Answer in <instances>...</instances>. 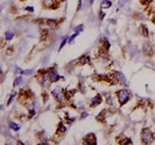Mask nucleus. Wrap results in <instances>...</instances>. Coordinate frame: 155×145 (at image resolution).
<instances>
[{"mask_svg":"<svg viewBox=\"0 0 155 145\" xmlns=\"http://www.w3.org/2000/svg\"><path fill=\"white\" fill-rule=\"evenodd\" d=\"M152 21H153V23H154V24H155V15H154V16H153V19H152Z\"/></svg>","mask_w":155,"mask_h":145,"instance_id":"f704fd0d","label":"nucleus"},{"mask_svg":"<svg viewBox=\"0 0 155 145\" xmlns=\"http://www.w3.org/2000/svg\"><path fill=\"white\" fill-rule=\"evenodd\" d=\"M13 36H14V34L12 31H6V32H5V38H6L7 41L12 39V38H13Z\"/></svg>","mask_w":155,"mask_h":145,"instance_id":"aec40b11","label":"nucleus"},{"mask_svg":"<svg viewBox=\"0 0 155 145\" xmlns=\"http://www.w3.org/2000/svg\"><path fill=\"white\" fill-rule=\"evenodd\" d=\"M75 93H76V89H72V91H64V96H65L67 100H70L72 96H74Z\"/></svg>","mask_w":155,"mask_h":145,"instance_id":"f3484780","label":"nucleus"},{"mask_svg":"<svg viewBox=\"0 0 155 145\" xmlns=\"http://www.w3.org/2000/svg\"><path fill=\"white\" fill-rule=\"evenodd\" d=\"M152 1H153V0H140V2H141L144 6H145V5H149Z\"/></svg>","mask_w":155,"mask_h":145,"instance_id":"b1692460","label":"nucleus"},{"mask_svg":"<svg viewBox=\"0 0 155 145\" xmlns=\"http://www.w3.org/2000/svg\"><path fill=\"white\" fill-rule=\"evenodd\" d=\"M125 1H127V0H120V1H119V5H120V6H124Z\"/></svg>","mask_w":155,"mask_h":145,"instance_id":"2f4dec72","label":"nucleus"},{"mask_svg":"<svg viewBox=\"0 0 155 145\" xmlns=\"http://www.w3.org/2000/svg\"><path fill=\"white\" fill-rule=\"evenodd\" d=\"M102 101H103V99H102V96L99 95H96L94 97H92L91 99V102H90V106L93 108V107H96V106H98V104H100L102 103Z\"/></svg>","mask_w":155,"mask_h":145,"instance_id":"9b49d317","label":"nucleus"},{"mask_svg":"<svg viewBox=\"0 0 155 145\" xmlns=\"http://www.w3.org/2000/svg\"><path fill=\"white\" fill-rule=\"evenodd\" d=\"M81 7H82V0H79V1H78V6H77V11H79Z\"/></svg>","mask_w":155,"mask_h":145,"instance_id":"7c9ffc66","label":"nucleus"},{"mask_svg":"<svg viewBox=\"0 0 155 145\" xmlns=\"http://www.w3.org/2000/svg\"><path fill=\"white\" fill-rule=\"evenodd\" d=\"M105 114H106V110H102V113L96 117V120L98 122H100V123L105 124V123H106V121H105V116H106V115H105Z\"/></svg>","mask_w":155,"mask_h":145,"instance_id":"2eb2a0df","label":"nucleus"},{"mask_svg":"<svg viewBox=\"0 0 155 145\" xmlns=\"http://www.w3.org/2000/svg\"><path fill=\"white\" fill-rule=\"evenodd\" d=\"M92 79H93L94 81H104V76H99V74H94V76L92 77Z\"/></svg>","mask_w":155,"mask_h":145,"instance_id":"6ab92c4d","label":"nucleus"},{"mask_svg":"<svg viewBox=\"0 0 155 145\" xmlns=\"http://www.w3.org/2000/svg\"><path fill=\"white\" fill-rule=\"evenodd\" d=\"M141 142L145 145H149L154 142V134L149 129H144L141 131Z\"/></svg>","mask_w":155,"mask_h":145,"instance_id":"f257e3e1","label":"nucleus"},{"mask_svg":"<svg viewBox=\"0 0 155 145\" xmlns=\"http://www.w3.org/2000/svg\"><path fill=\"white\" fill-rule=\"evenodd\" d=\"M86 116H87L86 113H83V114H82V118H84V117H86Z\"/></svg>","mask_w":155,"mask_h":145,"instance_id":"72a5a7b5","label":"nucleus"},{"mask_svg":"<svg viewBox=\"0 0 155 145\" xmlns=\"http://www.w3.org/2000/svg\"><path fill=\"white\" fill-rule=\"evenodd\" d=\"M32 96H34V94L32 93L29 89H21L20 91V94H19V102L20 103H23V102H26L28 99H31Z\"/></svg>","mask_w":155,"mask_h":145,"instance_id":"20e7f679","label":"nucleus"},{"mask_svg":"<svg viewBox=\"0 0 155 145\" xmlns=\"http://www.w3.org/2000/svg\"><path fill=\"white\" fill-rule=\"evenodd\" d=\"M87 1H89V4H92V2H93V0H87Z\"/></svg>","mask_w":155,"mask_h":145,"instance_id":"c9c22d12","label":"nucleus"},{"mask_svg":"<svg viewBox=\"0 0 155 145\" xmlns=\"http://www.w3.org/2000/svg\"><path fill=\"white\" fill-rule=\"evenodd\" d=\"M83 144H85V145H96L97 144V139H96L94 134L86 135V136L83 138Z\"/></svg>","mask_w":155,"mask_h":145,"instance_id":"0eeeda50","label":"nucleus"},{"mask_svg":"<svg viewBox=\"0 0 155 145\" xmlns=\"http://www.w3.org/2000/svg\"><path fill=\"white\" fill-rule=\"evenodd\" d=\"M61 93H62L61 87H57V88H55L54 91L51 92V94H52V95H55V99H56L57 101H62V95H61Z\"/></svg>","mask_w":155,"mask_h":145,"instance_id":"f8f14e48","label":"nucleus"},{"mask_svg":"<svg viewBox=\"0 0 155 145\" xmlns=\"http://www.w3.org/2000/svg\"><path fill=\"white\" fill-rule=\"evenodd\" d=\"M112 6V2L110 1V0H104L103 2H102V5H100V7H102V9H106V8H110V7Z\"/></svg>","mask_w":155,"mask_h":145,"instance_id":"a211bd4d","label":"nucleus"},{"mask_svg":"<svg viewBox=\"0 0 155 145\" xmlns=\"http://www.w3.org/2000/svg\"><path fill=\"white\" fill-rule=\"evenodd\" d=\"M21 82H22V78H21V77H17L15 80H14V82H13V86H14V87H16L17 85H20Z\"/></svg>","mask_w":155,"mask_h":145,"instance_id":"412c9836","label":"nucleus"},{"mask_svg":"<svg viewBox=\"0 0 155 145\" xmlns=\"http://www.w3.org/2000/svg\"><path fill=\"white\" fill-rule=\"evenodd\" d=\"M26 11H28V12H34V7H26Z\"/></svg>","mask_w":155,"mask_h":145,"instance_id":"c756f323","label":"nucleus"},{"mask_svg":"<svg viewBox=\"0 0 155 145\" xmlns=\"http://www.w3.org/2000/svg\"><path fill=\"white\" fill-rule=\"evenodd\" d=\"M58 2H63V1H65V0H57Z\"/></svg>","mask_w":155,"mask_h":145,"instance_id":"e433bc0d","label":"nucleus"},{"mask_svg":"<svg viewBox=\"0 0 155 145\" xmlns=\"http://www.w3.org/2000/svg\"><path fill=\"white\" fill-rule=\"evenodd\" d=\"M48 35H49V30H48V29H42V30L40 31V41L44 42L47 39V37H48Z\"/></svg>","mask_w":155,"mask_h":145,"instance_id":"ddd939ff","label":"nucleus"},{"mask_svg":"<svg viewBox=\"0 0 155 145\" xmlns=\"http://www.w3.org/2000/svg\"><path fill=\"white\" fill-rule=\"evenodd\" d=\"M9 127H11V129H13V130H19L20 129V127L17 126L16 123H11L9 124Z\"/></svg>","mask_w":155,"mask_h":145,"instance_id":"5701e85b","label":"nucleus"},{"mask_svg":"<svg viewBox=\"0 0 155 145\" xmlns=\"http://www.w3.org/2000/svg\"><path fill=\"white\" fill-rule=\"evenodd\" d=\"M89 62H90V57L87 56V55H84V56L79 57V58L75 62V65H76V66H83V65L89 63Z\"/></svg>","mask_w":155,"mask_h":145,"instance_id":"6e6552de","label":"nucleus"},{"mask_svg":"<svg viewBox=\"0 0 155 145\" xmlns=\"http://www.w3.org/2000/svg\"><path fill=\"white\" fill-rule=\"evenodd\" d=\"M42 96H43V102L46 103V102L48 101V94H47V93H42Z\"/></svg>","mask_w":155,"mask_h":145,"instance_id":"bb28decb","label":"nucleus"},{"mask_svg":"<svg viewBox=\"0 0 155 145\" xmlns=\"http://www.w3.org/2000/svg\"><path fill=\"white\" fill-rule=\"evenodd\" d=\"M65 43H67V38H64V39H63V42L61 43V45H59V50H61L62 48H63V47H64V44H65Z\"/></svg>","mask_w":155,"mask_h":145,"instance_id":"c85d7f7f","label":"nucleus"},{"mask_svg":"<svg viewBox=\"0 0 155 145\" xmlns=\"http://www.w3.org/2000/svg\"><path fill=\"white\" fill-rule=\"evenodd\" d=\"M117 96H118V101L120 106H124L131 99V94H129V92L127 89H120V91H118L117 92Z\"/></svg>","mask_w":155,"mask_h":145,"instance_id":"f03ea898","label":"nucleus"},{"mask_svg":"<svg viewBox=\"0 0 155 145\" xmlns=\"http://www.w3.org/2000/svg\"><path fill=\"white\" fill-rule=\"evenodd\" d=\"M20 1H25V0H20Z\"/></svg>","mask_w":155,"mask_h":145,"instance_id":"4c0bfd02","label":"nucleus"},{"mask_svg":"<svg viewBox=\"0 0 155 145\" xmlns=\"http://www.w3.org/2000/svg\"><path fill=\"white\" fill-rule=\"evenodd\" d=\"M104 15H105V14H104V12H103V11H100V19H103Z\"/></svg>","mask_w":155,"mask_h":145,"instance_id":"473e14b6","label":"nucleus"},{"mask_svg":"<svg viewBox=\"0 0 155 145\" xmlns=\"http://www.w3.org/2000/svg\"><path fill=\"white\" fill-rule=\"evenodd\" d=\"M65 131H67V128L64 127V124L62 123V122H59L58 127H57V131H56V134H57V135H59V134H64Z\"/></svg>","mask_w":155,"mask_h":145,"instance_id":"dca6fc26","label":"nucleus"},{"mask_svg":"<svg viewBox=\"0 0 155 145\" xmlns=\"http://www.w3.org/2000/svg\"><path fill=\"white\" fill-rule=\"evenodd\" d=\"M42 6L48 9H56V8H58L59 2L57 0H43Z\"/></svg>","mask_w":155,"mask_h":145,"instance_id":"39448f33","label":"nucleus"},{"mask_svg":"<svg viewBox=\"0 0 155 145\" xmlns=\"http://www.w3.org/2000/svg\"><path fill=\"white\" fill-rule=\"evenodd\" d=\"M144 54H145V56H147V57H152V56H153L154 50H153V48H152V45L149 43L144 44Z\"/></svg>","mask_w":155,"mask_h":145,"instance_id":"1a4fd4ad","label":"nucleus"},{"mask_svg":"<svg viewBox=\"0 0 155 145\" xmlns=\"http://www.w3.org/2000/svg\"><path fill=\"white\" fill-rule=\"evenodd\" d=\"M117 143H118L119 145H131V144H133L131 138H126V137H124V136L118 137V138H117Z\"/></svg>","mask_w":155,"mask_h":145,"instance_id":"9d476101","label":"nucleus"},{"mask_svg":"<svg viewBox=\"0 0 155 145\" xmlns=\"http://www.w3.org/2000/svg\"><path fill=\"white\" fill-rule=\"evenodd\" d=\"M61 21H63V19L59 20V21H56V20L54 19H40V20H35V22L39 24H47L48 27H50V28L55 29L57 26H58L59 23H61Z\"/></svg>","mask_w":155,"mask_h":145,"instance_id":"7ed1b4c3","label":"nucleus"},{"mask_svg":"<svg viewBox=\"0 0 155 145\" xmlns=\"http://www.w3.org/2000/svg\"><path fill=\"white\" fill-rule=\"evenodd\" d=\"M47 74H48V79H49V81H50V82H56V81H58L59 79L62 78V77H59L58 74L56 73V70H55V69L48 70V71H47Z\"/></svg>","mask_w":155,"mask_h":145,"instance_id":"423d86ee","label":"nucleus"},{"mask_svg":"<svg viewBox=\"0 0 155 145\" xmlns=\"http://www.w3.org/2000/svg\"><path fill=\"white\" fill-rule=\"evenodd\" d=\"M34 115H35V110H34V109H31V110H29V115H28V117H29V118H32V117H33Z\"/></svg>","mask_w":155,"mask_h":145,"instance_id":"cd10ccee","label":"nucleus"},{"mask_svg":"<svg viewBox=\"0 0 155 145\" xmlns=\"http://www.w3.org/2000/svg\"><path fill=\"white\" fill-rule=\"evenodd\" d=\"M13 51H14V48L13 47H9V48L7 49V51H6V55L7 56H11V55L13 54Z\"/></svg>","mask_w":155,"mask_h":145,"instance_id":"4be33fe9","label":"nucleus"},{"mask_svg":"<svg viewBox=\"0 0 155 145\" xmlns=\"http://www.w3.org/2000/svg\"><path fill=\"white\" fill-rule=\"evenodd\" d=\"M82 30H83V24H81V26H78V27L75 28V31H76V32H81Z\"/></svg>","mask_w":155,"mask_h":145,"instance_id":"a878e982","label":"nucleus"},{"mask_svg":"<svg viewBox=\"0 0 155 145\" xmlns=\"http://www.w3.org/2000/svg\"><path fill=\"white\" fill-rule=\"evenodd\" d=\"M14 96H15V92H13V93L11 94V96H9V100H8V102H7V104H11V102H12V100L14 99Z\"/></svg>","mask_w":155,"mask_h":145,"instance_id":"393cba45","label":"nucleus"},{"mask_svg":"<svg viewBox=\"0 0 155 145\" xmlns=\"http://www.w3.org/2000/svg\"><path fill=\"white\" fill-rule=\"evenodd\" d=\"M139 30H140V34H141L142 36H145V37H147V36L149 35V32H148V28H147V27L145 26L144 23H142V24H140Z\"/></svg>","mask_w":155,"mask_h":145,"instance_id":"4468645a","label":"nucleus"}]
</instances>
